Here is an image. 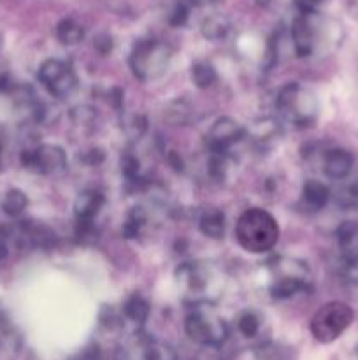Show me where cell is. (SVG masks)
I'll list each match as a JSON object with an SVG mask.
<instances>
[{
    "instance_id": "f35d334b",
    "label": "cell",
    "mask_w": 358,
    "mask_h": 360,
    "mask_svg": "<svg viewBox=\"0 0 358 360\" xmlns=\"http://www.w3.org/2000/svg\"><path fill=\"white\" fill-rule=\"evenodd\" d=\"M0 158H2V153H0Z\"/></svg>"
},
{
    "instance_id": "4316f807",
    "label": "cell",
    "mask_w": 358,
    "mask_h": 360,
    "mask_svg": "<svg viewBox=\"0 0 358 360\" xmlns=\"http://www.w3.org/2000/svg\"><path fill=\"white\" fill-rule=\"evenodd\" d=\"M209 174L211 178L221 181L227 174V157L225 155H211L209 158Z\"/></svg>"
},
{
    "instance_id": "6da1fadb",
    "label": "cell",
    "mask_w": 358,
    "mask_h": 360,
    "mask_svg": "<svg viewBox=\"0 0 358 360\" xmlns=\"http://www.w3.org/2000/svg\"><path fill=\"white\" fill-rule=\"evenodd\" d=\"M235 238L246 252L265 253L276 246L279 239V227L272 214L260 207H251L239 217Z\"/></svg>"
},
{
    "instance_id": "ac0fdd59",
    "label": "cell",
    "mask_w": 358,
    "mask_h": 360,
    "mask_svg": "<svg viewBox=\"0 0 358 360\" xmlns=\"http://www.w3.org/2000/svg\"><path fill=\"white\" fill-rule=\"evenodd\" d=\"M56 39L65 46H76L84 39V28L77 21L67 18L56 25Z\"/></svg>"
},
{
    "instance_id": "9c48e42d",
    "label": "cell",
    "mask_w": 358,
    "mask_h": 360,
    "mask_svg": "<svg viewBox=\"0 0 358 360\" xmlns=\"http://www.w3.org/2000/svg\"><path fill=\"white\" fill-rule=\"evenodd\" d=\"M353 155L347 150H340V148L326 151L325 158H323V172H325L330 179L347 178L351 169H353Z\"/></svg>"
},
{
    "instance_id": "ab89813d",
    "label": "cell",
    "mask_w": 358,
    "mask_h": 360,
    "mask_svg": "<svg viewBox=\"0 0 358 360\" xmlns=\"http://www.w3.org/2000/svg\"><path fill=\"white\" fill-rule=\"evenodd\" d=\"M357 354H358V348H357Z\"/></svg>"
},
{
    "instance_id": "e0dca14e",
    "label": "cell",
    "mask_w": 358,
    "mask_h": 360,
    "mask_svg": "<svg viewBox=\"0 0 358 360\" xmlns=\"http://www.w3.org/2000/svg\"><path fill=\"white\" fill-rule=\"evenodd\" d=\"M2 211L11 218H18L20 214H23V211L28 206V197L23 190L20 188H11L4 193L2 197Z\"/></svg>"
},
{
    "instance_id": "5b68a950",
    "label": "cell",
    "mask_w": 358,
    "mask_h": 360,
    "mask_svg": "<svg viewBox=\"0 0 358 360\" xmlns=\"http://www.w3.org/2000/svg\"><path fill=\"white\" fill-rule=\"evenodd\" d=\"M185 330L190 340L199 345H207V347H218L228 336L227 323L209 306H199L193 309L186 316Z\"/></svg>"
},
{
    "instance_id": "4fadbf2b",
    "label": "cell",
    "mask_w": 358,
    "mask_h": 360,
    "mask_svg": "<svg viewBox=\"0 0 358 360\" xmlns=\"http://www.w3.org/2000/svg\"><path fill=\"white\" fill-rule=\"evenodd\" d=\"M193 115H195V111H193L192 104L185 98H175V101L168 102L164 111V118L174 127L188 125L193 120Z\"/></svg>"
},
{
    "instance_id": "8992f818",
    "label": "cell",
    "mask_w": 358,
    "mask_h": 360,
    "mask_svg": "<svg viewBox=\"0 0 358 360\" xmlns=\"http://www.w3.org/2000/svg\"><path fill=\"white\" fill-rule=\"evenodd\" d=\"M37 77L42 86L56 98L70 97L77 90V84H79L72 67L55 58H49L41 63Z\"/></svg>"
},
{
    "instance_id": "7c38bea8",
    "label": "cell",
    "mask_w": 358,
    "mask_h": 360,
    "mask_svg": "<svg viewBox=\"0 0 358 360\" xmlns=\"http://www.w3.org/2000/svg\"><path fill=\"white\" fill-rule=\"evenodd\" d=\"M200 232L211 239H221L225 236V214L218 207H207L199 220Z\"/></svg>"
},
{
    "instance_id": "836d02e7",
    "label": "cell",
    "mask_w": 358,
    "mask_h": 360,
    "mask_svg": "<svg viewBox=\"0 0 358 360\" xmlns=\"http://www.w3.org/2000/svg\"><path fill=\"white\" fill-rule=\"evenodd\" d=\"M83 162H86V164L90 165H98L104 162V153H102L100 150H90L86 151V153H83Z\"/></svg>"
},
{
    "instance_id": "44dd1931",
    "label": "cell",
    "mask_w": 358,
    "mask_h": 360,
    "mask_svg": "<svg viewBox=\"0 0 358 360\" xmlns=\"http://www.w3.org/2000/svg\"><path fill=\"white\" fill-rule=\"evenodd\" d=\"M193 84L200 90H207L218 81V74L214 67L207 62H197L192 65Z\"/></svg>"
},
{
    "instance_id": "1f68e13d",
    "label": "cell",
    "mask_w": 358,
    "mask_h": 360,
    "mask_svg": "<svg viewBox=\"0 0 358 360\" xmlns=\"http://www.w3.org/2000/svg\"><path fill=\"white\" fill-rule=\"evenodd\" d=\"M93 48L97 49L100 55H109L112 51V39L109 34H98L93 39Z\"/></svg>"
},
{
    "instance_id": "cb8c5ba5",
    "label": "cell",
    "mask_w": 358,
    "mask_h": 360,
    "mask_svg": "<svg viewBox=\"0 0 358 360\" xmlns=\"http://www.w3.org/2000/svg\"><path fill=\"white\" fill-rule=\"evenodd\" d=\"M144 359L146 360H181L178 352L164 341H150L144 352Z\"/></svg>"
},
{
    "instance_id": "4dcf8cb0",
    "label": "cell",
    "mask_w": 358,
    "mask_h": 360,
    "mask_svg": "<svg viewBox=\"0 0 358 360\" xmlns=\"http://www.w3.org/2000/svg\"><path fill=\"white\" fill-rule=\"evenodd\" d=\"M188 6H186L185 2H178L174 6V9H172L171 16H168V23H171L172 27H183V25L186 23V20H188Z\"/></svg>"
},
{
    "instance_id": "5bb4252c",
    "label": "cell",
    "mask_w": 358,
    "mask_h": 360,
    "mask_svg": "<svg viewBox=\"0 0 358 360\" xmlns=\"http://www.w3.org/2000/svg\"><path fill=\"white\" fill-rule=\"evenodd\" d=\"M311 281L298 280V278H276L270 285V295L274 299H290L298 292L309 290Z\"/></svg>"
},
{
    "instance_id": "f546056e",
    "label": "cell",
    "mask_w": 358,
    "mask_h": 360,
    "mask_svg": "<svg viewBox=\"0 0 358 360\" xmlns=\"http://www.w3.org/2000/svg\"><path fill=\"white\" fill-rule=\"evenodd\" d=\"M337 202L343 207H357L358 206V186L350 185L343 188L337 195Z\"/></svg>"
},
{
    "instance_id": "277c9868",
    "label": "cell",
    "mask_w": 358,
    "mask_h": 360,
    "mask_svg": "<svg viewBox=\"0 0 358 360\" xmlns=\"http://www.w3.org/2000/svg\"><path fill=\"white\" fill-rule=\"evenodd\" d=\"M354 320V311L350 304L340 301L326 302L325 306L314 313L311 319V334L319 343H332L336 341L351 322Z\"/></svg>"
},
{
    "instance_id": "e575fe53",
    "label": "cell",
    "mask_w": 358,
    "mask_h": 360,
    "mask_svg": "<svg viewBox=\"0 0 358 360\" xmlns=\"http://www.w3.org/2000/svg\"><path fill=\"white\" fill-rule=\"evenodd\" d=\"M319 2H323V0H297V6L300 9L302 16H307V14H311L314 11L316 4Z\"/></svg>"
},
{
    "instance_id": "d590c367",
    "label": "cell",
    "mask_w": 358,
    "mask_h": 360,
    "mask_svg": "<svg viewBox=\"0 0 358 360\" xmlns=\"http://www.w3.org/2000/svg\"><path fill=\"white\" fill-rule=\"evenodd\" d=\"M168 164L174 167V171H183V167H185V165H183L181 157H179L175 151H171V153H168Z\"/></svg>"
},
{
    "instance_id": "484cf974",
    "label": "cell",
    "mask_w": 358,
    "mask_h": 360,
    "mask_svg": "<svg viewBox=\"0 0 358 360\" xmlns=\"http://www.w3.org/2000/svg\"><path fill=\"white\" fill-rule=\"evenodd\" d=\"M72 122L76 127H83V129H91L95 123V111L86 105H79L72 111Z\"/></svg>"
},
{
    "instance_id": "8fae6325",
    "label": "cell",
    "mask_w": 358,
    "mask_h": 360,
    "mask_svg": "<svg viewBox=\"0 0 358 360\" xmlns=\"http://www.w3.org/2000/svg\"><path fill=\"white\" fill-rule=\"evenodd\" d=\"M291 41L297 56H309L314 49V30L307 21V16H300L291 27Z\"/></svg>"
},
{
    "instance_id": "74e56055",
    "label": "cell",
    "mask_w": 358,
    "mask_h": 360,
    "mask_svg": "<svg viewBox=\"0 0 358 360\" xmlns=\"http://www.w3.org/2000/svg\"><path fill=\"white\" fill-rule=\"evenodd\" d=\"M190 2H192L193 6H199V7H202V6H209V4H213L214 0H190Z\"/></svg>"
},
{
    "instance_id": "9a60e30c",
    "label": "cell",
    "mask_w": 358,
    "mask_h": 360,
    "mask_svg": "<svg viewBox=\"0 0 358 360\" xmlns=\"http://www.w3.org/2000/svg\"><path fill=\"white\" fill-rule=\"evenodd\" d=\"M330 195L332 193H330L329 186L316 181V179H309L302 186V197H304V200L312 210H323L329 204Z\"/></svg>"
},
{
    "instance_id": "30bf717a",
    "label": "cell",
    "mask_w": 358,
    "mask_h": 360,
    "mask_svg": "<svg viewBox=\"0 0 358 360\" xmlns=\"http://www.w3.org/2000/svg\"><path fill=\"white\" fill-rule=\"evenodd\" d=\"M105 199L97 190H84L76 197L74 202V214L77 218V224H91L97 217L98 211L104 206Z\"/></svg>"
},
{
    "instance_id": "2e32d148",
    "label": "cell",
    "mask_w": 358,
    "mask_h": 360,
    "mask_svg": "<svg viewBox=\"0 0 358 360\" xmlns=\"http://www.w3.org/2000/svg\"><path fill=\"white\" fill-rule=\"evenodd\" d=\"M123 316L135 326H142L150 316V304L142 295L133 294L123 304Z\"/></svg>"
},
{
    "instance_id": "83f0119b",
    "label": "cell",
    "mask_w": 358,
    "mask_h": 360,
    "mask_svg": "<svg viewBox=\"0 0 358 360\" xmlns=\"http://www.w3.org/2000/svg\"><path fill=\"white\" fill-rule=\"evenodd\" d=\"M139 160L133 155L126 153L121 157V172L128 181H135L139 179Z\"/></svg>"
},
{
    "instance_id": "8d00e7d4",
    "label": "cell",
    "mask_w": 358,
    "mask_h": 360,
    "mask_svg": "<svg viewBox=\"0 0 358 360\" xmlns=\"http://www.w3.org/2000/svg\"><path fill=\"white\" fill-rule=\"evenodd\" d=\"M79 360H102V357L97 350H90V352H86V354H84Z\"/></svg>"
},
{
    "instance_id": "ffe728a7",
    "label": "cell",
    "mask_w": 358,
    "mask_h": 360,
    "mask_svg": "<svg viewBox=\"0 0 358 360\" xmlns=\"http://www.w3.org/2000/svg\"><path fill=\"white\" fill-rule=\"evenodd\" d=\"M336 238L339 246L343 248L344 255H358L357 250L353 248L354 243L358 241V225L354 221H344L337 227Z\"/></svg>"
},
{
    "instance_id": "d6a6232c",
    "label": "cell",
    "mask_w": 358,
    "mask_h": 360,
    "mask_svg": "<svg viewBox=\"0 0 358 360\" xmlns=\"http://www.w3.org/2000/svg\"><path fill=\"white\" fill-rule=\"evenodd\" d=\"M11 241H9V236H7L6 227L0 229V266L7 260L9 257V250H11Z\"/></svg>"
},
{
    "instance_id": "d4e9b609",
    "label": "cell",
    "mask_w": 358,
    "mask_h": 360,
    "mask_svg": "<svg viewBox=\"0 0 358 360\" xmlns=\"http://www.w3.org/2000/svg\"><path fill=\"white\" fill-rule=\"evenodd\" d=\"M237 327H239V333H241L242 336L255 338L256 334H258V330H260L258 316H256L255 313H251V311L244 313V315L239 319Z\"/></svg>"
},
{
    "instance_id": "f1b7e54d",
    "label": "cell",
    "mask_w": 358,
    "mask_h": 360,
    "mask_svg": "<svg viewBox=\"0 0 358 360\" xmlns=\"http://www.w3.org/2000/svg\"><path fill=\"white\" fill-rule=\"evenodd\" d=\"M255 357L256 360H284V354L277 345L265 343L256 348Z\"/></svg>"
},
{
    "instance_id": "7a4b0ae2",
    "label": "cell",
    "mask_w": 358,
    "mask_h": 360,
    "mask_svg": "<svg viewBox=\"0 0 358 360\" xmlns=\"http://www.w3.org/2000/svg\"><path fill=\"white\" fill-rule=\"evenodd\" d=\"M276 108L281 118L297 129L312 125L318 115V102L314 95L298 83H288L281 88L276 98Z\"/></svg>"
},
{
    "instance_id": "ba28073f",
    "label": "cell",
    "mask_w": 358,
    "mask_h": 360,
    "mask_svg": "<svg viewBox=\"0 0 358 360\" xmlns=\"http://www.w3.org/2000/svg\"><path fill=\"white\" fill-rule=\"evenodd\" d=\"M246 134H248V130L241 123L228 118V116H223V118L216 120L207 132L206 146L211 151V155H225L227 157L232 146L241 143Z\"/></svg>"
},
{
    "instance_id": "603a6c76",
    "label": "cell",
    "mask_w": 358,
    "mask_h": 360,
    "mask_svg": "<svg viewBox=\"0 0 358 360\" xmlns=\"http://www.w3.org/2000/svg\"><path fill=\"white\" fill-rule=\"evenodd\" d=\"M146 220H147L146 211H144L142 207H132V210H130V213L126 214L125 224H123V229H121L123 238L125 239L137 238V234H139L140 229L144 227Z\"/></svg>"
},
{
    "instance_id": "d6986e66",
    "label": "cell",
    "mask_w": 358,
    "mask_h": 360,
    "mask_svg": "<svg viewBox=\"0 0 358 360\" xmlns=\"http://www.w3.org/2000/svg\"><path fill=\"white\" fill-rule=\"evenodd\" d=\"M230 32V21L221 14H213L202 23V35L209 41H221Z\"/></svg>"
},
{
    "instance_id": "7402d4cb",
    "label": "cell",
    "mask_w": 358,
    "mask_h": 360,
    "mask_svg": "<svg viewBox=\"0 0 358 360\" xmlns=\"http://www.w3.org/2000/svg\"><path fill=\"white\" fill-rule=\"evenodd\" d=\"M121 129L125 130L130 139H140L147 129V122L142 115L135 112H123L121 115Z\"/></svg>"
},
{
    "instance_id": "52a82bcc",
    "label": "cell",
    "mask_w": 358,
    "mask_h": 360,
    "mask_svg": "<svg viewBox=\"0 0 358 360\" xmlns=\"http://www.w3.org/2000/svg\"><path fill=\"white\" fill-rule=\"evenodd\" d=\"M21 164L42 176H62L69 169L65 151L56 144H41L34 150H25L21 153Z\"/></svg>"
},
{
    "instance_id": "3957f363",
    "label": "cell",
    "mask_w": 358,
    "mask_h": 360,
    "mask_svg": "<svg viewBox=\"0 0 358 360\" xmlns=\"http://www.w3.org/2000/svg\"><path fill=\"white\" fill-rule=\"evenodd\" d=\"M171 58L172 49L165 42L147 39L133 46L128 62L133 76L142 83H150L167 72Z\"/></svg>"
}]
</instances>
